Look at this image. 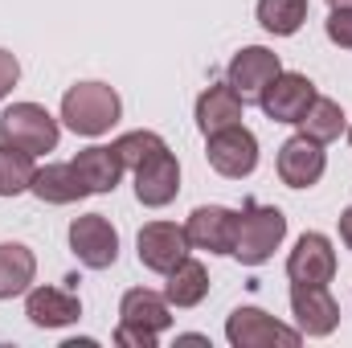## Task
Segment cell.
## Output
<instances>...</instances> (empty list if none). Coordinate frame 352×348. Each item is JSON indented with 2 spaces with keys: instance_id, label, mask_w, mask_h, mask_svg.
Listing matches in <instances>:
<instances>
[{
  "instance_id": "16",
  "label": "cell",
  "mask_w": 352,
  "mask_h": 348,
  "mask_svg": "<svg viewBox=\"0 0 352 348\" xmlns=\"http://www.w3.org/2000/svg\"><path fill=\"white\" fill-rule=\"evenodd\" d=\"M242 111H246L242 94L230 83H217V87L201 90V98H197V127H201V135H213L221 127L242 123Z\"/></svg>"
},
{
  "instance_id": "21",
  "label": "cell",
  "mask_w": 352,
  "mask_h": 348,
  "mask_svg": "<svg viewBox=\"0 0 352 348\" xmlns=\"http://www.w3.org/2000/svg\"><path fill=\"white\" fill-rule=\"evenodd\" d=\"M37 279V259L21 242H0V299L25 295Z\"/></svg>"
},
{
  "instance_id": "23",
  "label": "cell",
  "mask_w": 352,
  "mask_h": 348,
  "mask_svg": "<svg viewBox=\"0 0 352 348\" xmlns=\"http://www.w3.org/2000/svg\"><path fill=\"white\" fill-rule=\"evenodd\" d=\"M307 21V0H258V25L274 37L299 33Z\"/></svg>"
},
{
  "instance_id": "1",
  "label": "cell",
  "mask_w": 352,
  "mask_h": 348,
  "mask_svg": "<svg viewBox=\"0 0 352 348\" xmlns=\"http://www.w3.org/2000/svg\"><path fill=\"white\" fill-rule=\"evenodd\" d=\"M123 115V102L115 87L107 83H78V87L66 90L62 98V123L74 131V135H107Z\"/></svg>"
},
{
  "instance_id": "6",
  "label": "cell",
  "mask_w": 352,
  "mask_h": 348,
  "mask_svg": "<svg viewBox=\"0 0 352 348\" xmlns=\"http://www.w3.org/2000/svg\"><path fill=\"white\" fill-rule=\"evenodd\" d=\"M70 250L90 270H107L119 259V234L107 221V213H82L70 221Z\"/></svg>"
},
{
  "instance_id": "2",
  "label": "cell",
  "mask_w": 352,
  "mask_h": 348,
  "mask_svg": "<svg viewBox=\"0 0 352 348\" xmlns=\"http://www.w3.org/2000/svg\"><path fill=\"white\" fill-rule=\"evenodd\" d=\"M283 238H287V217H283V209L246 201L242 213H238L234 259L246 262V266H263V262H270V254L283 246Z\"/></svg>"
},
{
  "instance_id": "7",
  "label": "cell",
  "mask_w": 352,
  "mask_h": 348,
  "mask_svg": "<svg viewBox=\"0 0 352 348\" xmlns=\"http://www.w3.org/2000/svg\"><path fill=\"white\" fill-rule=\"evenodd\" d=\"M188 246L192 250H209V254H234L238 242V213L226 205H197L184 221Z\"/></svg>"
},
{
  "instance_id": "30",
  "label": "cell",
  "mask_w": 352,
  "mask_h": 348,
  "mask_svg": "<svg viewBox=\"0 0 352 348\" xmlns=\"http://www.w3.org/2000/svg\"><path fill=\"white\" fill-rule=\"evenodd\" d=\"M332 8H352V0H328Z\"/></svg>"
},
{
  "instance_id": "24",
  "label": "cell",
  "mask_w": 352,
  "mask_h": 348,
  "mask_svg": "<svg viewBox=\"0 0 352 348\" xmlns=\"http://www.w3.org/2000/svg\"><path fill=\"white\" fill-rule=\"evenodd\" d=\"M33 152L25 148H12V144H0V197H16V193H29L33 184Z\"/></svg>"
},
{
  "instance_id": "8",
  "label": "cell",
  "mask_w": 352,
  "mask_h": 348,
  "mask_svg": "<svg viewBox=\"0 0 352 348\" xmlns=\"http://www.w3.org/2000/svg\"><path fill=\"white\" fill-rule=\"evenodd\" d=\"M283 74V62L278 54H270L266 45H246L242 54H234L230 70H226V83L242 94V102H258L263 90Z\"/></svg>"
},
{
  "instance_id": "9",
  "label": "cell",
  "mask_w": 352,
  "mask_h": 348,
  "mask_svg": "<svg viewBox=\"0 0 352 348\" xmlns=\"http://www.w3.org/2000/svg\"><path fill=\"white\" fill-rule=\"evenodd\" d=\"M311 102H316V83L307 74H291V70H283L258 98L263 115L274 123H299Z\"/></svg>"
},
{
  "instance_id": "12",
  "label": "cell",
  "mask_w": 352,
  "mask_h": 348,
  "mask_svg": "<svg viewBox=\"0 0 352 348\" xmlns=\"http://www.w3.org/2000/svg\"><path fill=\"white\" fill-rule=\"evenodd\" d=\"M328 168V156H324V144H316L311 135H291L283 148H278V180L287 188H311L320 184V176Z\"/></svg>"
},
{
  "instance_id": "4",
  "label": "cell",
  "mask_w": 352,
  "mask_h": 348,
  "mask_svg": "<svg viewBox=\"0 0 352 348\" xmlns=\"http://www.w3.org/2000/svg\"><path fill=\"white\" fill-rule=\"evenodd\" d=\"M226 340L234 348H295L303 340L299 328L278 324L274 316H266L263 307H234L226 320Z\"/></svg>"
},
{
  "instance_id": "18",
  "label": "cell",
  "mask_w": 352,
  "mask_h": 348,
  "mask_svg": "<svg viewBox=\"0 0 352 348\" xmlns=\"http://www.w3.org/2000/svg\"><path fill=\"white\" fill-rule=\"evenodd\" d=\"M119 324H135V328H148V332H168L173 328L168 299L156 295V291H148V287H135L119 303Z\"/></svg>"
},
{
  "instance_id": "26",
  "label": "cell",
  "mask_w": 352,
  "mask_h": 348,
  "mask_svg": "<svg viewBox=\"0 0 352 348\" xmlns=\"http://www.w3.org/2000/svg\"><path fill=\"white\" fill-rule=\"evenodd\" d=\"M324 29H328V41L332 45L352 50V8H332L328 21H324Z\"/></svg>"
},
{
  "instance_id": "28",
  "label": "cell",
  "mask_w": 352,
  "mask_h": 348,
  "mask_svg": "<svg viewBox=\"0 0 352 348\" xmlns=\"http://www.w3.org/2000/svg\"><path fill=\"white\" fill-rule=\"evenodd\" d=\"M16 83H21V62H16L8 50H0V98L16 87Z\"/></svg>"
},
{
  "instance_id": "15",
  "label": "cell",
  "mask_w": 352,
  "mask_h": 348,
  "mask_svg": "<svg viewBox=\"0 0 352 348\" xmlns=\"http://www.w3.org/2000/svg\"><path fill=\"white\" fill-rule=\"evenodd\" d=\"M25 316L33 328H66L82 316V299L66 287H29Z\"/></svg>"
},
{
  "instance_id": "20",
  "label": "cell",
  "mask_w": 352,
  "mask_h": 348,
  "mask_svg": "<svg viewBox=\"0 0 352 348\" xmlns=\"http://www.w3.org/2000/svg\"><path fill=\"white\" fill-rule=\"evenodd\" d=\"M205 295H209V270L197 259H180L168 270V283H164L168 307H197Z\"/></svg>"
},
{
  "instance_id": "5",
  "label": "cell",
  "mask_w": 352,
  "mask_h": 348,
  "mask_svg": "<svg viewBox=\"0 0 352 348\" xmlns=\"http://www.w3.org/2000/svg\"><path fill=\"white\" fill-rule=\"evenodd\" d=\"M205 140H209L205 156H209L213 173L230 176V180H242V176H250L258 168V135L250 127L234 123V127H221V131H213Z\"/></svg>"
},
{
  "instance_id": "17",
  "label": "cell",
  "mask_w": 352,
  "mask_h": 348,
  "mask_svg": "<svg viewBox=\"0 0 352 348\" xmlns=\"http://www.w3.org/2000/svg\"><path fill=\"white\" fill-rule=\"evenodd\" d=\"M29 193L37 201H45V205H74V201L90 197V188L82 184V176L74 173V164H45V168H37Z\"/></svg>"
},
{
  "instance_id": "3",
  "label": "cell",
  "mask_w": 352,
  "mask_h": 348,
  "mask_svg": "<svg viewBox=\"0 0 352 348\" xmlns=\"http://www.w3.org/2000/svg\"><path fill=\"white\" fill-rule=\"evenodd\" d=\"M58 135H62V127H58V119L41 102H12L0 115V144L25 148L33 156L54 152L58 148Z\"/></svg>"
},
{
  "instance_id": "31",
  "label": "cell",
  "mask_w": 352,
  "mask_h": 348,
  "mask_svg": "<svg viewBox=\"0 0 352 348\" xmlns=\"http://www.w3.org/2000/svg\"><path fill=\"white\" fill-rule=\"evenodd\" d=\"M349 144H352V127H349Z\"/></svg>"
},
{
  "instance_id": "19",
  "label": "cell",
  "mask_w": 352,
  "mask_h": 348,
  "mask_svg": "<svg viewBox=\"0 0 352 348\" xmlns=\"http://www.w3.org/2000/svg\"><path fill=\"white\" fill-rule=\"evenodd\" d=\"M74 173L82 176V184H87L90 193H115V184H119V176H123V160H119V152L115 148H82L74 160Z\"/></svg>"
},
{
  "instance_id": "27",
  "label": "cell",
  "mask_w": 352,
  "mask_h": 348,
  "mask_svg": "<svg viewBox=\"0 0 352 348\" xmlns=\"http://www.w3.org/2000/svg\"><path fill=\"white\" fill-rule=\"evenodd\" d=\"M160 332H148V328H135V324H119L115 328V345L123 348H156Z\"/></svg>"
},
{
  "instance_id": "13",
  "label": "cell",
  "mask_w": 352,
  "mask_h": 348,
  "mask_svg": "<svg viewBox=\"0 0 352 348\" xmlns=\"http://www.w3.org/2000/svg\"><path fill=\"white\" fill-rule=\"evenodd\" d=\"M176 193H180V164L168 148H160L135 168V197L148 209H164L168 201H176Z\"/></svg>"
},
{
  "instance_id": "29",
  "label": "cell",
  "mask_w": 352,
  "mask_h": 348,
  "mask_svg": "<svg viewBox=\"0 0 352 348\" xmlns=\"http://www.w3.org/2000/svg\"><path fill=\"white\" fill-rule=\"evenodd\" d=\"M340 238H344V246L352 250V205L340 213Z\"/></svg>"
},
{
  "instance_id": "10",
  "label": "cell",
  "mask_w": 352,
  "mask_h": 348,
  "mask_svg": "<svg viewBox=\"0 0 352 348\" xmlns=\"http://www.w3.org/2000/svg\"><path fill=\"white\" fill-rule=\"evenodd\" d=\"M291 312L303 336H332L340 324V303L332 299L328 287L316 283H295L291 287Z\"/></svg>"
},
{
  "instance_id": "14",
  "label": "cell",
  "mask_w": 352,
  "mask_h": 348,
  "mask_svg": "<svg viewBox=\"0 0 352 348\" xmlns=\"http://www.w3.org/2000/svg\"><path fill=\"white\" fill-rule=\"evenodd\" d=\"M287 274L291 283H316V287H328L332 274H336V250L324 234H303L287 259Z\"/></svg>"
},
{
  "instance_id": "11",
  "label": "cell",
  "mask_w": 352,
  "mask_h": 348,
  "mask_svg": "<svg viewBox=\"0 0 352 348\" xmlns=\"http://www.w3.org/2000/svg\"><path fill=\"white\" fill-rule=\"evenodd\" d=\"M135 250H140V262L148 270L168 274L180 259H188V234L176 221H148L135 238Z\"/></svg>"
},
{
  "instance_id": "25",
  "label": "cell",
  "mask_w": 352,
  "mask_h": 348,
  "mask_svg": "<svg viewBox=\"0 0 352 348\" xmlns=\"http://www.w3.org/2000/svg\"><path fill=\"white\" fill-rule=\"evenodd\" d=\"M111 148L119 152L123 168H131V173H135V168H140L148 156H156V152H160V148H168V144H164L156 131H127V135H119Z\"/></svg>"
},
{
  "instance_id": "22",
  "label": "cell",
  "mask_w": 352,
  "mask_h": 348,
  "mask_svg": "<svg viewBox=\"0 0 352 348\" xmlns=\"http://www.w3.org/2000/svg\"><path fill=\"white\" fill-rule=\"evenodd\" d=\"M299 127H303V135H311L316 144H332V140H340V131H344V111H340L336 98H320V94H316V102L307 107V115L299 119Z\"/></svg>"
}]
</instances>
